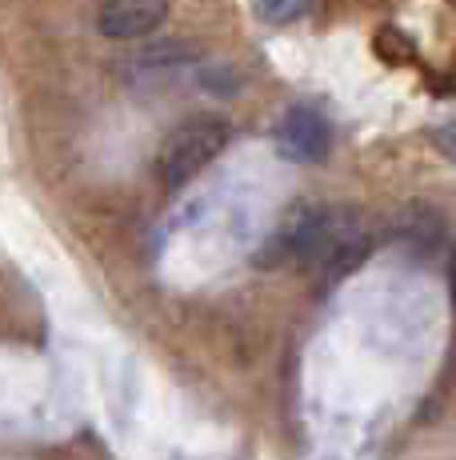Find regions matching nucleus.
I'll list each match as a JSON object with an SVG mask.
<instances>
[{"instance_id": "nucleus-5", "label": "nucleus", "mask_w": 456, "mask_h": 460, "mask_svg": "<svg viewBox=\"0 0 456 460\" xmlns=\"http://www.w3.org/2000/svg\"><path fill=\"white\" fill-rule=\"evenodd\" d=\"M252 13L265 24H296L312 13V0H252Z\"/></svg>"}, {"instance_id": "nucleus-3", "label": "nucleus", "mask_w": 456, "mask_h": 460, "mask_svg": "<svg viewBox=\"0 0 456 460\" xmlns=\"http://www.w3.org/2000/svg\"><path fill=\"white\" fill-rule=\"evenodd\" d=\"M169 21V0H104L96 29L109 40H145Z\"/></svg>"}, {"instance_id": "nucleus-4", "label": "nucleus", "mask_w": 456, "mask_h": 460, "mask_svg": "<svg viewBox=\"0 0 456 460\" xmlns=\"http://www.w3.org/2000/svg\"><path fill=\"white\" fill-rule=\"evenodd\" d=\"M392 241L417 256H433L444 244V217L428 205H405L392 217Z\"/></svg>"}, {"instance_id": "nucleus-1", "label": "nucleus", "mask_w": 456, "mask_h": 460, "mask_svg": "<svg viewBox=\"0 0 456 460\" xmlns=\"http://www.w3.org/2000/svg\"><path fill=\"white\" fill-rule=\"evenodd\" d=\"M228 145V125L221 117H189L180 128H172L156 156V176L164 189H184L197 181Z\"/></svg>"}, {"instance_id": "nucleus-6", "label": "nucleus", "mask_w": 456, "mask_h": 460, "mask_svg": "<svg viewBox=\"0 0 456 460\" xmlns=\"http://www.w3.org/2000/svg\"><path fill=\"white\" fill-rule=\"evenodd\" d=\"M449 293H452V305H456V244L449 252Z\"/></svg>"}, {"instance_id": "nucleus-2", "label": "nucleus", "mask_w": 456, "mask_h": 460, "mask_svg": "<svg viewBox=\"0 0 456 460\" xmlns=\"http://www.w3.org/2000/svg\"><path fill=\"white\" fill-rule=\"evenodd\" d=\"M332 148V128L317 109H288L276 125V153L293 164H317Z\"/></svg>"}]
</instances>
